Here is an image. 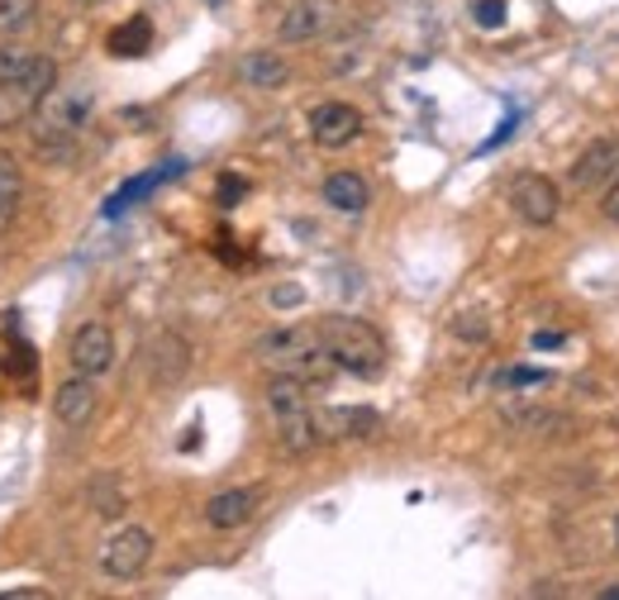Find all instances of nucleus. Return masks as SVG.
Here are the masks:
<instances>
[{
    "label": "nucleus",
    "mask_w": 619,
    "mask_h": 600,
    "mask_svg": "<svg viewBox=\"0 0 619 600\" xmlns=\"http://www.w3.org/2000/svg\"><path fill=\"white\" fill-rule=\"evenodd\" d=\"M472 20L481 24V30H501V24H505V0H477Z\"/></svg>",
    "instance_id": "27"
},
{
    "label": "nucleus",
    "mask_w": 619,
    "mask_h": 600,
    "mask_svg": "<svg viewBox=\"0 0 619 600\" xmlns=\"http://www.w3.org/2000/svg\"><path fill=\"white\" fill-rule=\"evenodd\" d=\"M263 506V491L257 486H233V491H219V496L205 500V524L229 534V529H243L248 520Z\"/></svg>",
    "instance_id": "11"
},
{
    "label": "nucleus",
    "mask_w": 619,
    "mask_h": 600,
    "mask_svg": "<svg viewBox=\"0 0 619 600\" xmlns=\"http://www.w3.org/2000/svg\"><path fill=\"white\" fill-rule=\"evenodd\" d=\"M320 338H324V353H329V362H334V372H348L357 381H377L387 372V338L371 330L367 320L324 315Z\"/></svg>",
    "instance_id": "1"
},
{
    "label": "nucleus",
    "mask_w": 619,
    "mask_h": 600,
    "mask_svg": "<svg viewBox=\"0 0 619 600\" xmlns=\"http://www.w3.org/2000/svg\"><path fill=\"white\" fill-rule=\"evenodd\" d=\"M615 549H619V515H615Z\"/></svg>",
    "instance_id": "34"
},
{
    "label": "nucleus",
    "mask_w": 619,
    "mask_h": 600,
    "mask_svg": "<svg viewBox=\"0 0 619 600\" xmlns=\"http://www.w3.org/2000/svg\"><path fill=\"white\" fill-rule=\"evenodd\" d=\"M20 200H24V168L15 153H0V234L20 215Z\"/></svg>",
    "instance_id": "20"
},
{
    "label": "nucleus",
    "mask_w": 619,
    "mask_h": 600,
    "mask_svg": "<svg viewBox=\"0 0 619 600\" xmlns=\"http://www.w3.org/2000/svg\"><path fill=\"white\" fill-rule=\"evenodd\" d=\"M600 600H619V581H615V586H605V591H600Z\"/></svg>",
    "instance_id": "32"
},
{
    "label": "nucleus",
    "mask_w": 619,
    "mask_h": 600,
    "mask_svg": "<svg viewBox=\"0 0 619 600\" xmlns=\"http://www.w3.org/2000/svg\"><path fill=\"white\" fill-rule=\"evenodd\" d=\"M452 334L467 338V344H486V338H491V324L481 320V315H458V320H452Z\"/></svg>",
    "instance_id": "26"
},
{
    "label": "nucleus",
    "mask_w": 619,
    "mask_h": 600,
    "mask_svg": "<svg viewBox=\"0 0 619 600\" xmlns=\"http://www.w3.org/2000/svg\"><path fill=\"white\" fill-rule=\"evenodd\" d=\"M257 362H267L272 372H291L300 381H324L334 372L320 338V324H286V330H272L267 338H257Z\"/></svg>",
    "instance_id": "3"
},
{
    "label": "nucleus",
    "mask_w": 619,
    "mask_h": 600,
    "mask_svg": "<svg viewBox=\"0 0 619 600\" xmlns=\"http://www.w3.org/2000/svg\"><path fill=\"white\" fill-rule=\"evenodd\" d=\"M124 506H129V500H124L115 472H101V476H95V482H91V510L105 515V520H115V515H124Z\"/></svg>",
    "instance_id": "23"
},
{
    "label": "nucleus",
    "mask_w": 619,
    "mask_h": 600,
    "mask_svg": "<svg viewBox=\"0 0 619 600\" xmlns=\"http://www.w3.org/2000/svg\"><path fill=\"white\" fill-rule=\"evenodd\" d=\"M182 168H186V162H162V168H153L148 176H134V182H124V186L115 191V196L105 200V215H119V210H129L134 200H139V196H148V191H153V186H162V182H168V176H176Z\"/></svg>",
    "instance_id": "21"
},
{
    "label": "nucleus",
    "mask_w": 619,
    "mask_h": 600,
    "mask_svg": "<svg viewBox=\"0 0 619 600\" xmlns=\"http://www.w3.org/2000/svg\"><path fill=\"white\" fill-rule=\"evenodd\" d=\"M0 81H34V86L53 91L58 86V62L44 58V53H34V48L0 44Z\"/></svg>",
    "instance_id": "12"
},
{
    "label": "nucleus",
    "mask_w": 619,
    "mask_h": 600,
    "mask_svg": "<svg viewBox=\"0 0 619 600\" xmlns=\"http://www.w3.org/2000/svg\"><path fill=\"white\" fill-rule=\"evenodd\" d=\"M148 563H153V534H148L144 524L115 529V534L105 539V549H101V567H105V577H115V581L144 577Z\"/></svg>",
    "instance_id": "4"
},
{
    "label": "nucleus",
    "mask_w": 619,
    "mask_h": 600,
    "mask_svg": "<svg viewBox=\"0 0 619 600\" xmlns=\"http://www.w3.org/2000/svg\"><path fill=\"white\" fill-rule=\"evenodd\" d=\"M95 111V95L91 91H58L53 86L44 95V105H38V129H34V153L38 158H72V148L81 139V129H87V119Z\"/></svg>",
    "instance_id": "2"
},
{
    "label": "nucleus",
    "mask_w": 619,
    "mask_h": 600,
    "mask_svg": "<svg viewBox=\"0 0 619 600\" xmlns=\"http://www.w3.org/2000/svg\"><path fill=\"white\" fill-rule=\"evenodd\" d=\"M314 419H320L324 439H371V434H381V415L371 405H329Z\"/></svg>",
    "instance_id": "13"
},
{
    "label": "nucleus",
    "mask_w": 619,
    "mask_h": 600,
    "mask_svg": "<svg viewBox=\"0 0 619 600\" xmlns=\"http://www.w3.org/2000/svg\"><path fill=\"white\" fill-rule=\"evenodd\" d=\"M77 5H105V0H77Z\"/></svg>",
    "instance_id": "33"
},
{
    "label": "nucleus",
    "mask_w": 619,
    "mask_h": 600,
    "mask_svg": "<svg viewBox=\"0 0 619 600\" xmlns=\"http://www.w3.org/2000/svg\"><path fill=\"white\" fill-rule=\"evenodd\" d=\"M300 405H310V381H300L291 372H272V381H267V411L282 415V411H300Z\"/></svg>",
    "instance_id": "22"
},
{
    "label": "nucleus",
    "mask_w": 619,
    "mask_h": 600,
    "mask_svg": "<svg viewBox=\"0 0 619 600\" xmlns=\"http://www.w3.org/2000/svg\"><path fill=\"white\" fill-rule=\"evenodd\" d=\"M44 86H34V81H0V134L24 125V119L38 115V105H44Z\"/></svg>",
    "instance_id": "16"
},
{
    "label": "nucleus",
    "mask_w": 619,
    "mask_h": 600,
    "mask_svg": "<svg viewBox=\"0 0 619 600\" xmlns=\"http://www.w3.org/2000/svg\"><path fill=\"white\" fill-rule=\"evenodd\" d=\"M511 210H515L525 224H539V229H543V224L558 220L562 196H558V186L548 182V176L525 172V176H515V182H511Z\"/></svg>",
    "instance_id": "7"
},
{
    "label": "nucleus",
    "mask_w": 619,
    "mask_h": 600,
    "mask_svg": "<svg viewBox=\"0 0 619 600\" xmlns=\"http://www.w3.org/2000/svg\"><path fill=\"white\" fill-rule=\"evenodd\" d=\"M357 134H363V111L348 105V101H320L310 111V139H314V148L339 153V148L357 143Z\"/></svg>",
    "instance_id": "5"
},
{
    "label": "nucleus",
    "mask_w": 619,
    "mask_h": 600,
    "mask_svg": "<svg viewBox=\"0 0 619 600\" xmlns=\"http://www.w3.org/2000/svg\"><path fill=\"white\" fill-rule=\"evenodd\" d=\"M67 362H72V372H81V377H105L110 367H115V334H110V324H101V320L81 324L72 334V344H67Z\"/></svg>",
    "instance_id": "6"
},
{
    "label": "nucleus",
    "mask_w": 619,
    "mask_h": 600,
    "mask_svg": "<svg viewBox=\"0 0 619 600\" xmlns=\"http://www.w3.org/2000/svg\"><path fill=\"white\" fill-rule=\"evenodd\" d=\"M324 206H334L339 215H363L371 206V186L357 172H334L324 176Z\"/></svg>",
    "instance_id": "18"
},
{
    "label": "nucleus",
    "mask_w": 619,
    "mask_h": 600,
    "mask_svg": "<svg viewBox=\"0 0 619 600\" xmlns=\"http://www.w3.org/2000/svg\"><path fill=\"white\" fill-rule=\"evenodd\" d=\"M95 405H101V391H95V377H81L72 372L53 391V415H58L62 429H81L95 419Z\"/></svg>",
    "instance_id": "9"
},
{
    "label": "nucleus",
    "mask_w": 619,
    "mask_h": 600,
    "mask_svg": "<svg viewBox=\"0 0 619 600\" xmlns=\"http://www.w3.org/2000/svg\"><path fill=\"white\" fill-rule=\"evenodd\" d=\"M239 77L253 91H282L286 81H291V62H286L282 53H272V48H257V53H248V58L239 62Z\"/></svg>",
    "instance_id": "17"
},
{
    "label": "nucleus",
    "mask_w": 619,
    "mask_h": 600,
    "mask_svg": "<svg viewBox=\"0 0 619 600\" xmlns=\"http://www.w3.org/2000/svg\"><path fill=\"white\" fill-rule=\"evenodd\" d=\"M534 348H562V334L558 330H539L534 334Z\"/></svg>",
    "instance_id": "31"
},
{
    "label": "nucleus",
    "mask_w": 619,
    "mask_h": 600,
    "mask_svg": "<svg viewBox=\"0 0 619 600\" xmlns=\"http://www.w3.org/2000/svg\"><path fill=\"white\" fill-rule=\"evenodd\" d=\"M105 48L115 53V58H144V53L153 48V20H148V15H129L119 30H110Z\"/></svg>",
    "instance_id": "19"
},
{
    "label": "nucleus",
    "mask_w": 619,
    "mask_h": 600,
    "mask_svg": "<svg viewBox=\"0 0 619 600\" xmlns=\"http://www.w3.org/2000/svg\"><path fill=\"white\" fill-rule=\"evenodd\" d=\"M505 425L519 429V434H558V429H568V419L553 415V411H505Z\"/></svg>",
    "instance_id": "24"
},
{
    "label": "nucleus",
    "mask_w": 619,
    "mask_h": 600,
    "mask_svg": "<svg viewBox=\"0 0 619 600\" xmlns=\"http://www.w3.org/2000/svg\"><path fill=\"white\" fill-rule=\"evenodd\" d=\"M619 176V139H600L591 143L582 158L572 162V186L586 191V196H600L605 186H610Z\"/></svg>",
    "instance_id": "10"
},
{
    "label": "nucleus",
    "mask_w": 619,
    "mask_h": 600,
    "mask_svg": "<svg viewBox=\"0 0 619 600\" xmlns=\"http://www.w3.org/2000/svg\"><path fill=\"white\" fill-rule=\"evenodd\" d=\"M233 196H243V182H239V176H225V182H219V200L229 206Z\"/></svg>",
    "instance_id": "30"
},
{
    "label": "nucleus",
    "mask_w": 619,
    "mask_h": 600,
    "mask_svg": "<svg viewBox=\"0 0 619 600\" xmlns=\"http://www.w3.org/2000/svg\"><path fill=\"white\" fill-rule=\"evenodd\" d=\"M329 24H334V10H329L324 0H296V5H286L277 34H282V44H310Z\"/></svg>",
    "instance_id": "15"
},
{
    "label": "nucleus",
    "mask_w": 619,
    "mask_h": 600,
    "mask_svg": "<svg viewBox=\"0 0 619 600\" xmlns=\"http://www.w3.org/2000/svg\"><path fill=\"white\" fill-rule=\"evenodd\" d=\"M272 439H277L282 458H306V453H314V448L324 443V434H320V419H314L310 405H300V411L272 415Z\"/></svg>",
    "instance_id": "8"
},
{
    "label": "nucleus",
    "mask_w": 619,
    "mask_h": 600,
    "mask_svg": "<svg viewBox=\"0 0 619 600\" xmlns=\"http://www.w3.org/2000/svg\"><path fill=\"white\" fill-rule=\"evenodd\" d=\"M596 200H600V215H605V220H610V224H619V176H615V182L600 191Z\"/></svg>",
    "instance_id": "29"
},
{
    "label": "nucleus",
    "mask_w": 619,
    "mask_h": 600,
    "mask_svg": "<svg viewBox=\"0 0 619 600\" xmlns=\"http://www.w3.org/2000/svg\"><path fill=\"white\" fill-rule=\"evenodd\" d=\"M548 372L539 367H511V372H501V386H543Z\"/></svg>",
    "instance_id": "28"
},
{
    "label": "nucleus",
    "mask_w": 619,
    "mask_h": 600,
    "mask_svg": "<svg viewBox=\"0 0 619 600\" xmlns=\"http://www.w3.org/2000/svg\"><path fill=\"white\" fill-rule=\"evenodd\" d=\"M38 0H0V38H15L34 24Z\"/></svg>",
    "instance_id": "25"
},
{
    "label": "nucleus",
    "mask_w": 619,
    "mask_h": 600,
    "mask_svg": "<svg viewBox=\"0 0 619 600\" xmlns=\"http://www.w3.org/2000/svg\"><path fill=\"white\" fill-rule=\"evenodd\" d=\"M148 367H153V386H176L191 372V344L182 334H158L148 344Z\"/></svg>",
    "instance_id": "14"
}]
</instances>
